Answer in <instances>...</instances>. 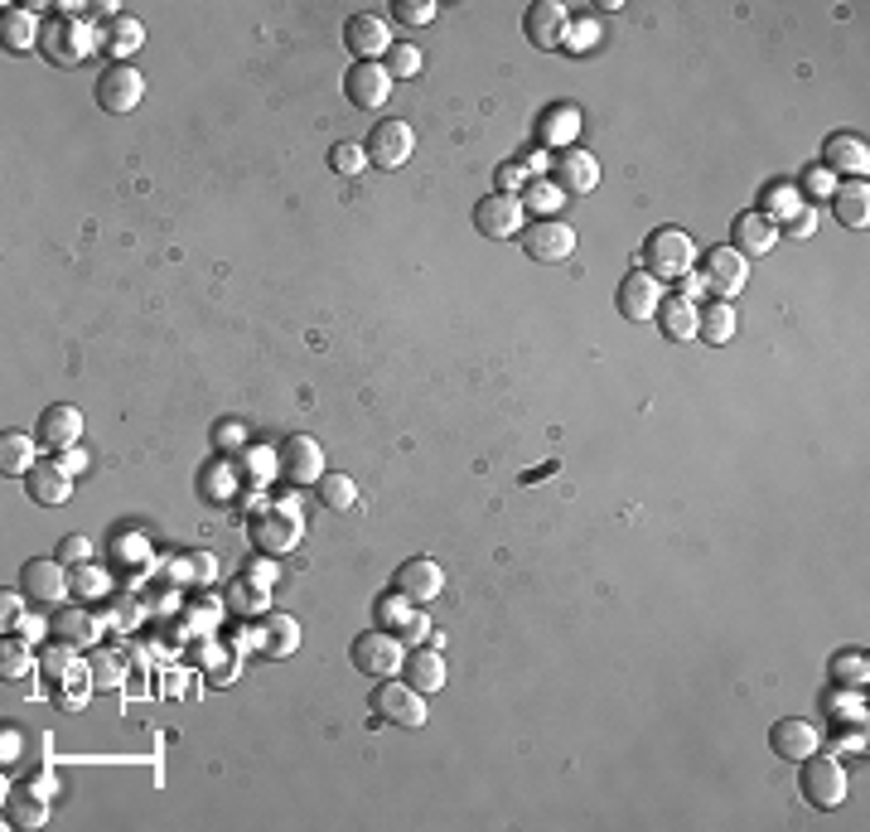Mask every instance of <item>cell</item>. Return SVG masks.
I'll return each mask as SVG.
<instances>
[{
  "instance_id": "cell-29",
  "label": "cell",
  "mask_w": 870,
  "mask_h": 832,
  "mask_svg": "<svg viewBox=\"0 0 870 832\" xmlns=\"http://www.w3.org/2000/svg\"><path fill=\"white\" fill-rule=\"evenodd\" d=\"M252 537H257V547L266 552V557H280V552H290L300 543V523L290 518H280V513H266V518H257L252 523Z\"/></svg>"
},
{
  "instance_id": "cell-2",
  "label": "cell",
  "mask_w": 870,
  "mask_h": 832,
  "mask_svg": "<svg viewBox=\"0 0 870 832\" xmlns=\"http://www.w3.org/2000/svg\"><path fill=\"white\" fill-rule=\"evenodd\" d=\"M798 794L802 803H812V809L832 813L847 803V770H841L837 756H822V750H812L808 760H798Z\"/></svg>"
},
{
  "instance_id": "cell-20",
  "label": "cell",
  "mask_w": 870,
  "mask_h": 832,
  "mask_svg": "<svg viewBox=\"0 0 870 832\" xmlns=\"http://www.w3.org/2000/svg\"><path fill=\"white\" fill-rule=\"evenodd\" d=\"M774 243H779V223L765 218L759 208H749V214L730 223V247L740 257H765V253H774Z\"/></svg>"
},
{
  "instance_id": "cell-40",
  "label": "cell",
  "mask_w": 870,
  "mask_h": 832,
  "mask_svg": "<svg viewBox=\"0 0 870 832\" xmlns=\"http://www.w3.org/2000/svg\"><path fill=\"white\" fill-rule=\"evenodd\" d=\"M411 619H417V600H407L401 590H387V596L378 600V625H382V629L401 634V629L411 625Z\"/></svg>"
},
{
  "instance_id": "cell-38",
  "label": "cell",
  "mask_w": 870,
  "mask_h": 832,
  "mask_svg": "<svg viewBox=\"0 0 870 832\" xmlns=\"http://www.w3.org/2000/svg\"><path fill=\"white\" fill-rule=\"evenodd\" d=\"M319 504H325V509H334V513L354 509V504H358V484L348 480V474H334V470H325V474H319Z\"/></svg>"
},
{
  "instance_id": "cell-37",
  "label": "cell",
  "mask_w": 870,
  "mask_h": 832,
  "mask_svg": "<svg viewBox=\"0 0 870 832\" xmlns=\"http://www.w3.org/2000/svg\"><path fill=\"white\" fill-rule=\"evenodd\" d=\"M88 672H92V688L98 692H116L126 682V668L112 649H88Z\"/></svg>"
},
{
  "instance_id": "cell-56",
  "label": "cell",
  "mask_w": 870,
  "mask_h": 832,
  "mask_svg": "<svg viewBox=\"0 0 870 832\" xmlns=\"http://www.w3.org/2000/svg\"><path fill=\"white\" fill-rule=\"evenodd\" d=\"M421 639H431V625H426V615H417L407 629H401V644H421Z\"/></svg>"
},
{
  "instance_id": "cell-60",
  "label": "cell",
  "mask_w": 870,
  "mask_h": 832,
  "mask_svg": "<svg viewBox=\"0 0 870 832\" xmlns=\"http://www.w3.org/2000/svg\"><path fill=\"white\" fill-rule=\"evenodd\" d=\"M53 702H59L63 711H78V707L88 702V692H59V697H53Z\"/></svg>"
},
{
  "instance_id": "cell-42",
  "label": "cell",
  "mask_w": 870,
  "mask_h": 832,
  "mask_svg": "<svg viewBox=\"0 0 870 832\" xmlns=\"http://www.w3.org/2000/svg\"><path fill=\"white\" fill-rule=\"evenodd\" d=\"M421 63H426L421 49H417V44H401V39H392V49L382 54V69L392 73V83H397V78H417Z\"/></svg>"
},
{
  "instance_id": "cell-6",
  "label": "cell",
  "mask_w": 870,
  "mask_h": 832,
  "mask_svg": "<svg viewBox=\"0 0 870 832\" xmlns=\"http://www.w3.org/2000/svg\"><path fill=\"white\" fill-rule=\"evenodd\" d=\"M696 281H702V290H712L716 300H735L749 281V257H740L735 247H712V253L696 261Z\"/></svg>"
},
{
  "instance_id": "cell-16",
  "label": "cell",
  "mask_w": 870,
  "mask_h": 832,
  "mask_svg": "<svg viewBox=\"0 0 870 832\" xmlns=\"http://www.w3.org/2000/svg\"><path fill=\"white\" fill-rule=\"evenodd\" d=\"M769 750L779 760H808L812 750H822V731L812 721H802V717H784V721H774L769 726Z\"/></svg>"
},
{
  "instance_id": "cell-9",
  "label": "cell",
  "mask_w": 870,
  "mask_h": 832,
  "mask_svg": "<svg viewBox=\"0 0 870 832\" xmlns=\"http://www.w3.org/2000/svg\"><path fill=\"white\" fill-rule=\"evenodd\" d=\"M145 97V78L141 69H131V63H106L98 73V107L112 112V116H126L136 112Z\"/></svg>"
},
{
  "instance_id": "cell-47",
  "label": "cell",
  "mask_w": 870,
  "mask_h": 832,
  "mask_svg": "<svg viewBox=\"0 0 870 832\" xmlns=\"http://www.w3.org/2000/svg\"><path fill=\"white\" fill-rule=\"evenodd\" d=\"M397 20L401 24H431L436 20V0H397Z\"/></svg>"
},
{
  "instance_id": "cell-11",
  "label": "cell",
  "mask_w": 870,
  "mask_h": 832,
  "mask_svg": "<svg viewBox=\"0 0 870 832\" xmlns=\"http://www.w3.org/2000/svg\"><path fill=\"white\" fill-rule=\"evenodd\" d=\"M474 228L493 237V243H508V237H518L528 228V208H522L518 194H484L474 204Z\"/></svg>"
},
{
  "instance_id": "cell-46",
  "label": "cell",
  "mask_w": 870,
  "mask_h": 832,
  "mask_svg": "<svg viewBox=\"0 0 870 832\" xmlns=\"http://www.w3.org/2000/svg\"><path fill=\"white\" fill-rule=\"evenodd\" d=\"M227 605H237V610L257 615V610H266V590L257 586V581H237L233 596H227Z\"/></svg>"
},
{
  "instance_id": "cell-54",
  "label": "cell",
  "mask_w": 870,
  "mask_h": 832,
  "mask_svg": "<svg viewBox=\"0 0 870 832\" xmlns=\"http://www.w3.org/2000/svg\"><path fill=\"white\" fill-rule=\"evenodd\" d=\"M73 590H78V596H102V586H106V581L98 576V572H92V566L83 562V566H73Z\"/></svg>"
},
{
  "instance_id": "cell-32",
  "label": "cell",
  "mask_w": 870,
  "mask_h": 832,
  "mask_svg": "<svg viewBox=\"0 0 870 832\" xmlns=\"http://www.w3.org/2000/svg\"><path fill=\"white\" fill-rule=\"evenodd\" d=\"M34 451H39V441L30 431H6L0 435V474H30L39 465Z\"/></svg>"
},
{
  "instance_id": "cell-48",
  "label": "cell",
  "mask_w": 870,
  "mask_h": 832,
  "mask_svg": "<svg viewBox=\"0 0 870 832\" xmlns=\"http://www.w3.org/2000/svg\"><path fill=\"white\" fill-rule=\"evenodd\" d=\"M802 189H808L812 199H822V194H827V199H832V189H837V175H832V170H827V165H812L808 175H802Z\"/></svg>"
},
{
  "instance_id": "cell-61",
  "label": "cell",
  "mask_w": 870,
  "mask_h": 832,
  "mask_svg": "<svg viewBox=\"0 0 870 832\" xmlns=\"http://www.w3.org/2000/svg\"><path fill=\"white\" fill-rule=\"evenodd\" d=\"M20 634H30V639H34V634H39V619H30V615H20V625H16Z\"/></svg>"
},
{
  "instance_id": "cell-18",
  "label": "cell",
  "mask_w": 870,
  "mask_h": 832,
  "mask_svg": "<svg viewBox=\"0 0 870 832\" xmlns=\"http://www.w3.org/2000/svg\"><path fill=\"white\" fill-rule=\"evenodd\" d=\"M344 97L354 102V107H387V97H392V73H387L382 63H354V69L344 73Z\"/></svg>"
},
{
  "instance_id": "cell-12",
  "label": "cell",
  "mask_w": 870,
  "mask_h": 832,
  "mask_svg": "<svg viewBox=\"0 0 870 832\" xmlns=\"http://www.w3.org/2000/svg\"><path fill=\"white\" fill-rule=\"evenodd\" d=\"M276 470L286 474L290 484H319V474H325V451H319L315 435H286L276 451Z\"/></svg>"
},
{
  "instance_id": "cell-15",
  "label": "cell",
  "mask_w": 870,
  "mask_h": 832,
  "mask_svg": "<svg viewBox=\"0 0 870 832\" xmlns=\"http://www.w3.org/2000/svg\"><path fill=\"white\" fill-rule=\"evenodd\" d=\"M522 34H528L532 49H561L566 44V6H556V0H532L528 16H522Z\"/></svg>"
},
{
  "instance_id": "cell-5",
  "label": "cell",
  "mask_w": 870,
  "mask_h": 832,
  "mask_svg": "<svg viewBox=\"0 0 870 832\" xmlns=\"http://www.w3.org/2000/svg\"><path fill=\"white\" fill-rule=\"evenodd\" d=\"M358 672H368V678H397L401 658H407V644H401V634L392 629H368L354 639V649H348Z\"/></svg>"
},
{
  "instance_id": "cell-43",
  "label": "cell",
  "mask_w": 870,
  "mask_h": 832,
  "mask_svg": "<svg viewBox=\"0 0 870 832\" xmlns=\"http://www.w3.org/2000/svg\"><path fill=\"white\" fill-rule=\"evenodd\" d=\"M24 672H30V644L6 639V649H0V678H24Z\"/></svg>"
},
{
  "instance_id": "cell-28",
  "label": "cell",
  "mask_w": 870,
  "mask_h": 832,
  "mask_svg": "<svg viewBox=\"0 0 870 832\" xmlns=\"http://www.w3.org/2000/svg\"><path fill=\"white\" fill-rule=\"evenodd\" d=\"M49 634L59 644H69V649H92V639H98V619H92L88 610H59V605H53Z\"/></svg>"
},
{
  "instance_id": "cell-36",
  "label": "cell",
  "mask_w": 870,
  "mask_h": 832,
  "mask_svg": "<svg viewBox=\"0 0 870 832\" xmlns=\"http://www.w3.org/2000/svg\"><path fill=\"white\" fill-rule=\"evenodd\" d=\"M827 672H832V688L856 692V688H866L870 664H866V654H861V649H841V654H832V664H827Z\"/></svg>"
},
{
  "instance_id": "cell-1",
  "label": "cell",
  "mask_w": 870,
  "mask_h": 832,
  "mask_svg": "<svg viewBox=\"0 0 870 832\" xmlns=\"http://www.w3.org/2000/svg\"><path fill=\"white\" fill-rule=\"evenodd\" d=\"M98 39H102L98 24L59 16L39 30V49H44V59L53 63V69H78V63H88V54L98 49Z\"/></svg>"
},
{
  "instance_id": "cell-58",
  "label": "cell",
  "mask_w": 870,
  "mask_h": 832,
  "mask_svg": "<svg viewBox=\"0 0 870 832\" xmlns=\"http://www.w3.org/2000/svg\"><path fill=\"white\" fill-rule=\"evenodd\" d=\"M59 465L69 470V474H78V470L88 465V455H83V451H78V445H73V451H59Z\"/></svg>"
},
{
  "instance_id": "cell-25",
  "label": "cell",
  "mask_w": 870,
  "mask_h": 832,
  "mask_svg": "<svg viewBox=\"0 0 870 832\" xmlns=\"http://www.w3.org/2000/svg\"><path fill=\"white\" fill-rule=\"evenodd\" d=\"M6 823H16L24 832L49 823V794L39 784H10L6 789Z\"/></svg>"
},
{
  "instance_id": "cell-27",
  "label": "cell",
  "mask_w": 870,
  "mask_h": 832,
  "mask_svg": "<svg viewBox=\"0 0 870 832\" xmlns=\"http://www.w3.org/2000/svg\"><path fill=\"white\" fill-rule=\"evenodd\" d=\"M696 300H682V296H663L658 300V329H663V339H673V345H687V339H696Z\"/></svg>"
},
{
  "instance_id": "cell-55",
  "label": "cell",
  "mask_w": 870,
  "mask_h": 832,
  "mask_svg": "<svg viewBox=\"0 0 870 832\" xmlns=\"http://www.w3.org/2000/svg\"><path fill=\"white\" fill-rule=\"evenodd\" d=\"M20 731H16V726H6V736H0V756H6V764H16L20 760Z\"/></svg>"
},
{
  "instance_id": "cell-26",
  "label": "cell",
  "mask_w": 870,
  "mask_h": 832,
  "mask_svg": "<svg viewBox=\"0 0 870 832\" xmlns=\"http://www.w3.org/2000/svg\"><path fill=\"white\" fill-rule=\"evenodd\" d=\"M832 218L841 228H866L870 223V184L866 179H841L832 189Z\"/></svg>"
},
{
  "instance_id": "cell-33",
  "label": "cell",
  "mask_w": 870,
  "mask_h": 832,
  "mask_svg": "<svg viewBox=\"0 0 870 832\" xmlns=\"http://www.w3.org/2000/svg\"><path fill=\"white\" fill-rule=\"evenodd\" d=\"M730 335H735L730 300H712L706 310H696V339H706V345H730Z\"/></svg>"
},
{
  "instance_id": "cell-10",
  "label": "cell",
  "mask_w": 870,
  "mask_h": 832,
  "mask_svg": "<svg viewBox=\"0 0 870 832\" xmlns=\"http://www.w3.org/2000/svg\"><path fill=\"white\" fill-rule=\"evenodd\" d=\"M69 586H73V576L59 557H34L20 566V596L34 605H63Z\"/></svg>"
},
{
  "instance_id": "cell-53",
  "label": "cell",
  "mask_w": 870,
  "mask_h": 832,
  "mask_svg": "<svg viewBox=\"0 0 870 832\" xmlns=\"http://www.w3.org/2000/svg\"><path fill=\"white\" fill-rule=\"evenodd\" d=\"M779 228L788 233V237H812V228H818V218H812V208H798V214H788Z\"/></svg>"
},
{
  "instance_id": "cell-44",
  "label": "cell",
  "mask_w": 870,
  "mask_h": 832,
  "mask_svg": "<svg viewBox=\"0 0 870 832\" xmlns=\"http://www.w3.org/2000/svg\"><path fill=\"white\" fill-rule=\"evenodd\" d=\"M759 214L774 218V223H784L788 214H798V194L784 189V184H774V189H765V208H759Z\"/></svg>"
},
{
  "instance_id": "cell-13",
  "label": "cell",
  "mask_w": 870,
  "mask_h": 832,
  "mask_svg": "<svg viewBox=\"0 0 870 832\" xmlns=\"http://www.w3.org/2000/svg\"><path fill=\"white\" fill-rule=\"evenodd\" d=\"M658 300H663V281L648 271H628L620 281V296H614V306H620V315L628 325H644L658 315Z\"/></svg>"
},
{
  "instance_id": "cell-24",
  "label": "cell",
  "mask_w": 870,
  "mask_h": 832,
  "mask_svg": "<svg viewBox=\"0 0 870 832\" xmlns=\"http://www.w3.org/2000/svg\"><path fill=\"white\" fill-rule=\"evenodd\" d=\"M552 179H556L561 194H591L600 184V165H595L591 151H575L571 145V151H561L552 161Z\"/></svg>"
},
{
  "instance_id": "cell-31",
  "label": "cell",
  "mask_w": 870,
  "mask_h": 832,
  "mask_svg": "<svg viewBox=\"0 0 870 832\" xmlns=\"http://www.w3.org/2000/svg\"><path fill=\"white\" fill-rule=\"evenodd\" d=\"M575 131H581V112L561 102V107L542 112V122H538V141H542V151H552V145H561V151H571Z\"/></svg>"
},
{
  "instance_id": "cell-49",
  "label": "cell",
  "mask_w": 870,
  "mask_h": 832,
  "mask_svg": "<svg viewBox=\"0 0 870 832\" xmlns=\"http://www.w3.org/2000/svg\"><path fill=\"white\" fill-rule=\"evenodd\" d=\"M39 668H44V672H53V678H63V672L73 668V654H69V644H59V639H53V649H44V654H39Z\"/></svg>"
},
{
  "instance_id": "cell-21",
  "label": "cell",
  "mask_w": 870,
  "mask_h": 832,
  "mask_svg": "<svg viewBox=\"0 0 870 832\" xmlns=\"http://www.w3.org/2000/svg\"><path fill=\"white\" fill-rule=\"evenodd\" d=\"M24 489H30V499L39 509H59V504H69V494H73V474L59 465V460H39V465L24 474Z\"/></svg>"
},
{
  "instance_id": "cell-45",
  "label": "cell",
  "mask_w": 870,
  "mask_h": 832,
  "mask_svg": "<svg viewBox=\"0 0 870 832\" xmlns=\"http://www.w3.org/2000/svg\"><path fill=\"white\" fill-rule=\"evenodd\" d=\"M213 445H218V455H233V451H243L247 445V431H243V421H218V427H213Z\"/></svg>"
},
{
  "instance_id": "cell-30",
  "label": "cell",
  "mask_w": 870,
  "mask_h": 832,
  "mask_svg": "<svg viewBox=\"0 0 870 832\" xmlns=\"http://www.w3.org/2000/svg\"><path fill=\"white\" fill-rule=\"evenodd\" d=\"M98 44L112 54V63H126L136 49L145 44V30H141V20H131V16H112L102 24V39Z\"/></svg>"
},
{
  "instance_id": "cell-51",
  "label": "cell",
  "mask_w": 870,
  "mask_h": 832,
  "mask_svg": "<svg viewBox=\"0 0 870 832\" xmlns=\"http://www.w3.org/2000/svg\"><path fill=\"white\" fill-rule=\"evenodd\" d=\"M522 184H528V165H522V161H503L499 165V194H518Z\"/></svg>"
},
{
  "instance_id": "cell-50",
  "label": "cell",
  "mask_w": 870,
  "mask_h": 832,
  "mask_svg": "<svg viewBox=\"0 0 870 832\" xmlns=\"http://www.w3.org/2000/svg\"><path fill=\"white\" fill-rule=\"evenodd\" d=\"M59 562L63 566H83V562H92V543H88V537H63V543H59Z\"/></svg>"
},
{
  "instance_id": "cell-23",
  "label": "cell",
  "mask_w": 870,
  "mask_h": 832,
  "mask_svg": "<svg viewBox=\"0 0 870 832\" xmlns=\"http://www.w3.org/2000/svg\"><path fill=\"white\" fill-rule=\"evenodd\" d=\"M822 165L832 170V175H847V179H866L870 151H866V141L856 136V131H837V136H827V145H822Z\"/></svg>"
},
{
  "instance_id": "cell-57",
  "label": "cell",
  "mask_w": 870,
  "mask_h": 832,
  "mask_svg": "<svg viewBox=\"0 0 870 832\" xmlns=\"http://www.w3.org/2000/svg\"><path fill=\"white\" fill-rule=\"evenodd\" d=\"M0 610H6V629H10V625H20V615H24V610H20V596H10V590L0 596Z\"/></svg>"
},
{
  "instance_id": "cell-59",
  "label": "cell",
  "mask_w": 870,
  "mask_h": 832,
  "mask_svg": "<svg viewBox=\"0 0 870 832\" xmlns=\"http://www.w3.org/2000/svg\"><path fill=\"white\" fill-rule=\"evenodd\" d=\"M677 286H682V290H677L682 300H696V296H706V290H702V281H696L692 271H687V276H677Z\"/></svg>"
},
{
  "instance_id": "cell-14",
  "label": "cell",
  "mask_w": 870,
  "mask_h": 832,
  "mask_svg": "<svg viewBox=\"0 0 870 832\" xmlns=\"http://www.w3.org/2000/svg\"><path fill=\"white\" fill-rule=\"evenodd\" d=\"M34 441L44 445V451H73L78 441H83V412L69 402H53L39 412V427H34Z\"/></svg>"
},
{
  "instance_id": "cell-17",
  "label": "cell",
  "mask_w": 870,
  "mask_h": 832,
  "mask_svg": "<svg viewBox=\"0 0 870 832\" xmlns=\"http://www.w3.org/2000/svg\"><path fill=\"white\" fill-rule=\"evenodd\" d=\"M392 590H401V596L417 600V605H431V600L440 596V590H446V572H440V562H436V557H411V562H401V566H397Z\"/></svg>"
},
{
  "instance_id": "cell-8",
  "label": "cell",
  "mask_w": 870,
  "mask_h": 832,
  "mask_svg": "<svg viewBox=\"0 0 870 832\" xmlns=\"http://www.w3.org/2000/svg\"><path fill=\"white\" fill-rule=\"evenodd\" d=\"M518 237H522L528 261H542V267H556V261H566L575 253V228L561 223V218H538V223H528Z\"/></svg>"
},
{
  "instance_id": "cell-39",
  "label": "cell",
  "mask_w": 870,
  "mask_h": 832,
  "mask_svg": "<svg viewBox=\"0 0 870 832\" xmlns=\"http://www.w3.org/2000/svg\"><path fill=\"white\" fill-rule=\"evenodd\" d=\"M329 170H334V175H344V179H358L368 170V151L358 141H334L329 145Z\"/></svg>"
},
{
  "instance_id": "cell-22",
  "label": "cell",
  "mask_w": 870,
  "mask_h": 832,
  "mask_svg": "<svg viewBox=\"0 0 870 832\" xmlns=\"http://www.w3.org/2000/svg\"><path fill=\"white\" fill-rule=\"evenodd\" d=\"M401 682L417 688L421 697H431V692L446 688V658H440L436 644H421V649H411L407 658H401Z\"/></svg>"
},
{
  "instance_id": "cell-3",
  "label": "cell",
  "mask_w": 870,
  "mask_h": 832,
  "mask_svg": "<svg viewBox=\"0 0 870 832\" xmlns=\"http://www.w3.org/2000/svg\"><path fill=\"white\" fill-rule=\"evenodd\" d=\"M368 707H372V721H382V726H407V731H421L426 726V697L397 678H378Z\"/></svg>"
},
{
  "instance_id": "cell-35",
  "label": "cell",
  "mask_w": 870,
  "mask_h": 832,
  "mask_svg": "<svg viewBox=\"0 0 870 832\" xmlns=\"http://www.w3.org/2000/svg\"><path fill=\"white\" fill-rule=\"evenodd\" d=\"M300 644V625L290 615H266L262 619V649L272 658H290Z\"/></svg>"
},
{
  "instance_id": "cell-4",
  "label": "cell",
  "mask_w": 870,
  "mask_h": 832,
  "mask_svg": "<svg viewBox=\"0 0 870 832\" xmlns=\"http://www.w3.org/2000/svg\"><path fill=\"white\" fill-rule=\"evenodd\" d=\"M644 261H648V276H658V281H677V276H687L696 267V247L692 237L682 228H653L648 243H644Z\"/></svg>"
},
{
  "instance_id": "cell-34",
  "label": "cell",
  "mask_w": 870,
  "mask_h": 832,
  "mask_svg": "<svg viewBox=\"0 0 870 832\" xmlns=\"http://www.w3.org/2000/svg\"><path fill=\"white\" fill-rule=\"evenodd\" d=\"M39 30L44 24L34 20V10H6V20H0V39H6V49L10 54H24V49H34L39 44Z\"/></svg>"
},
{
  "instance_id": "cell-41",
  "label": "cell",
  "mask_w": 870,
  "mask_h": 832,
  "mask_svg": "<svg viewBox=\"0 0 870 832\" xmlns=\"http://www.w3.org/2000/svg\"><path fill=\"white\" fill-rule=\"evenodd\" d=\"M522 208H532L538 218H556L561 189H556L552 179H528V184H522Z\"/></svg>"
},
{
  "instance_id": "cell-7",
  "label": "cell",
  "mask_w": 870,
  "mask_h": 832,
  "mask_svg": "<svg viewBox=\"0 0 870 832\" xmlns=\"http://www.w3.org/2000/svg\"><path fill=\"white\" fill-rule=\"evenodd\" d=\"M364 151H368V165H378V170H401V165L411 161V151H417V131L401 122V116H382V122L368 131Z\"/></svg>"
},
{
  "instance_id": "cell-19",
  "label": "cell",
  "mask_w": 870,
  "mask_h": 832,
  "mask_svg": "<svg viewBox=\"0 0 870 832\" xmlns=\"http://www.w3.org/2000/svg\"><path fill=\"white\" fill-rule=\"evenodd\" d=\"M344 44H348V54H354V63H378L387 49H392V30H387L378 16H348Z\"/></svg>"
},
{
  "instance_id": "cell-52",
  "label": "cell",
  "mask_w": 870,
  "mask_h": 832,
  "mask_svg": "<svg viewBox=\"0 0 870 832\" xmlns=\"http://www.w3.org/2000/svg\"><path fill=\"white\" fill-rule=\"evenodd\" d=\"M198 484H204V489H213L208 499H218V504H223L227 494H233V474H227V465H213V470H208V474H204V480H198Z\"/></svg>"
}]
</instances>
